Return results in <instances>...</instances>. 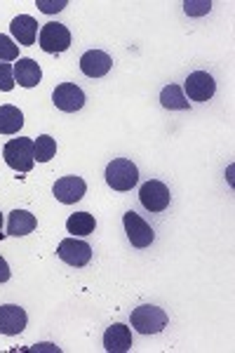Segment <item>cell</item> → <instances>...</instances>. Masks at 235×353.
<instances>
[{"mask_svg":"<svg viewBox=\"0 0 235 353\" xmlns=\"http://www.w3.org/2000/svg\"><path fill=\"white\" fill-rule=\"evenodd\" d=\"M52 101L59 111L64 113H76L85 106V92L78 88L76 83H61L57 85L54 94H52Z\"/></svg>","mask_w":235,"mask_h":353,"instance_id":"30bf717a","label":"cell"},{"mask_svg":"<svg viewBox=\"0 0 235 353\" xmlns=\"http://www.w3.org/2000/svg\"><path fill=\"white\" fill-rule=\"evenodd\" d=\"M139 201L148 212H163V210L170 208L172 196H170V189L163 184V181L151 179L139 189Z\"/></svg>","mask_w":235,"mask_h":353,"instance_id":"5b68a950","label":"cell"},{"mask_svg":"<svg viewBox=\"0 0 235 353\" xmlns=\"http://www.w3.org/2000/svg\"><path fill=\"white\" fill-rule=\"evenodd\" d=\"M57 254H59V259L66 261L68 266H76V269H80V266L90 264L92 248L85 241H78L76 236H71V238H64V241L59 243Z\"/></svg>","mask_w":235,"mask_h":353,"instance_id":"8992f818","label":"cell"},{"mask_svg":"<svg viewBox=\"0 0 235 353\" xmlns=\"http://www.w3.org/2000/svg\"><path fill=\"white\" fill-rule=\"evenodd\" d=\"M113 66V59L101 50H88L80 57V71L88 78H104Z\"/></svg>","mask_w":235,"mask_h":353,"instance_id":"7c38bea8","label":"cell"},{"mask_svg":"<svg viewBox=\"0 0 235 353\" xmlns=\"http://www.w3.org/2000/svg\"><path fill=\"white\" fill-rule=\"evenodd\" d=\"M183 10H186V14H191V17H200V14H207L210 12L212 3H210V0H200V3L186 0V3H183Z\"/></svg>","mask_w":235,"mask_h":353,"instance_id":"603a6c76","label":"cell"},{"mask_svg":"<svg viewBox=\"0 0 235 353\" xmlns=\"http://www.w3.org/2000/svg\"><path fill=\"white\" fill-rule=\"evenodd\" d=\"M5 238V233H3V214H0V241Z\"/></svg>","mask_w":235,"mask_h":353,"instance_id":"484cf974","label":"cell"},{"mask_svg":"<svg viewBox=\"0 0 235 353\" xmlns=\"http://www.w3.org/2000/svg\"><path fill=\"white\" fill-rule=\"evenodd\" d=\"M66 229L68 233H73V236H90V233H94L96 229V219H94V214H90V212H76L66 219Z\"/></svg>","mask_w":235,"mask_h":353,"instance_id":"d6986e66","label":"cell"},{"mask_svg":"<svg viewBox=\"0 0 235 353\" xmlns=\"http://www.w3.org/2000/svg\"><path fill=\"white\" fill-rule=\"evenodd\" d=\"M52 193H54V198L59 203L76 205L78 201H83V196L88 193V184H85L83 176H76V174L61 176V179H57Z\"/></svg>","mask_w":235,"mask_h":353,"instance_id":"9c48e42d","label":"cell"},{"mask_svg":"<svg viewBox=\"0 0 235 353\" xmlns=\"http://www.w3.org/2000/svg\"><path fill=\"white\" fill-rule=\"evenodd\" d=\"M14 83H19L21 88H36L43 78V71H40V64H36L28 57H19L14 61Z\"/></svg>","mask_w":235,"mask_h":353,"instance_id":"9a60e30c","label":"cell"},{"mask_svg":"<svg viewBox=\"0 0 235 353\" xmlns=\"http://www.w3.org/2000/svg\"><path fill=\"white\" fill-rule=\"evenodd\" d=\"M19 59V45H14L8 36L0 33V61H17Z\"/></svg>","mask_w":235,"mask_h":353,"instance_id":"44dd1931","label":"cell"},{"mask_svg":"<svg viewBox=\"0 0 235 353\" xmlns=\"http://www.w3.org/2000/svg\"><path fill=\"white\" fill-rule=\"evenodd\" d=\"M38 8L43 10V12L48 14H54V12H61V10L66 8V0H59V3H45V0H38Z\"/></svg>","mask_w":235,"mask_h":353,"instance_id":"cb8c5ba5","label":"cell"},{"mask_svg":"<svg viewBox=\"0 0 235 353\" xmlns=\"http://www.w3.org/2000/svg\"><path fill=\"white\" fill-rule=\"evenodd\" d=\"M160 104L170 111H188L191 109V104H188L186 94H183V90L179 88V85H167V88H163V92H160Z\"/></svg>","mask_w":235,"mask_h":353,"instance_id":"ac0fdd59","label":"cell"},{"mask_svg":"<svg viewBox=\"0 0 235 353\" xmlns=\"http://www.w3.org/2000/svg\"><path fill=\"white\" fill-rule=\"evenodd\" d=\"M139 181V170L130 158H116L106 165V184L113 191H132Z\"/></svg>","mask_w":235,"mask_h":353,"instance_id":"3957f363","label":"cell"},{"mask_svg":"<svg viewBox=\"0 0 235 353\" xmlns=\"http://www.w3.org/2000/svg\"><path fill=\"white\" fill-rule=\"evenodd\" d=\"M130 323L139 334H158L167 327V313L160 309V306L144 304L132 311Z\"/></svg>","mask_w":235,"mask_h":353,"instance_id":"7a4b0ae2","label":"cell"},{"mask_svg":"<svg viewBox=\"0 0 235 353\" xmlns=\"http://www.w3.org/2000/svg\"><path fill=\"white\" fill-rule=\"evenodd\" d=\"M3 158L17 172H31L33 165H36V146H33V139H28V137L10 139L3 149Z\"/></svg>","mask_w":235,"mask_h":353,"instance_id":"6da1fadb","label":"cell"},{"mask_svg":"<svg viewBox=\"0 0 235 353\" xmlns=\"http://www.w3.org/2000/svg\"><path fill=\"white\" fill-rule=\"evenodd\" d=\"M21 128H24V113L12 104L0 106V134H14Z\"/></svg>","mask_w":235,"mask_h":353,"instance_id":"e0dca14e","label":"cell"},{"mask_svg":"<svg viewBox=\"0 0 235 353\" xmlns=\"http://www.w3.org/2000/svg\"><path fill=\"white\" fill-rule=\"evenodd\" d=\"M33 146H36L38 163H50L57 156V141L50 134H40L38 139H33Z\"/></svg>","mask_w":235,"mask_h":353,"instance_id":"ffe728a7","label":"cell"},{"mask_svg":"<svg viewBox=\"0 0 235 353\" xmlns=\"http://www.w3.org/2000/svg\"><path fill=\"white\" fill-rule=\"evenodd\" d=\"M10 31H12L17 43L28 48V45H33V43H36V38H38V21L33 19L31 14H19V17H14V19H12Z\"/></svg>","mask_w":235,"mask_h":353,"instance_id":"5bb4252c","label":"cell"},{"mask_svg":"<svg viewBox=\"0 0 235 353\" xmlns=\"http://www.w3.org/2000/svg\"><path fill=\"white\" fill-rule=\"evenodd\" d=\"M123 226H125V233H127L130 243L134 245V248L144 250L156 241V233H153L151 224H146V221L136 212H132V210L123 217Z\"/></svg>","mask_w":235,"mask_h":353,"instance_id":"52a82bcc","label":"cell"},{"mask_svg":"<svg viewBox=\"0 0 235 353\" xmlns=\"http://www.w3.org/2000/svg\"><path fill=\"white\" fill-rule=\"evenodd\" d=\"M10 276H12V271H10L8 261L0 257V283H8V281H10Z\"/></svg>","mask_w":235,"mask_h":353,"instance_id":"d4e9b609","label":"cell"},{"mask_svg":"<svg viewBox=\"0 0 235 353\" xmlns=\"http://www.w3.org/2000/svg\"><path fill=\"white\" fill-rule=\"evenodd\" d=\"M26 323H28V318L21 306H17V304L0 306V334H8V337L21 334L26 327Z\"/></svg>","mask_w":235,"mask_h":353,"instance_id":"8fae6325","label":"cell"},{"mask_svg":"<svg viewBox=\"0 0 235 353\" xmlns=\"http://www.w3.org/2000/svg\"><path fill=\"white\" fill-rule=\"evenodd\" d=\"M38 226L36 217H33L31 212H26V210H14V212H10V219H8V236H28V233H33Z\"/></svg>","mask_w":235,"mask_h":353,"instance_id":"2e32d148","label":"cell"},{"mask_svg":"<svg viewBox=\"0 0 235 353\" xmlns=\"http://www.w3.org/2000/svg\"><path fill=\"white\" fill-rule=\"evenodd\" d=\"M134 341H132V330L123 323H113L104 332V349L108 353H127Z\"/></svg>","mask_w":235,"mask_h":353,"instance_id":"4fadbf2b","label":"cell"},{"mask_svg":"<svg viewBox=\"0 0 235 353\" xmlns=\"http://www.w3.org/2000/svg\"><path fill=\"white\" fill-rule=\"evenodd\" d=\"M183 90L191 101H210L216 92V83L207 71H193L183 83Z\"/></svg>","mask_w":235,"mask_h":353,"instance_id":"ba28073f","label":"cell"},{"mask_svg":"<svg viewBox=\"0 0 235 353\" xmlns=\"http://www.w3.org/2000/svg\"><path fill=\"white\" fill-rule=\"evenodd\" d=\"M14 85V68L0 61V92H12Z\"/></svg>","mask_w":235,"mask_h":353,"instance_id":"7402d4cb","label":"cell"},{"mask_svg":"<svg viewBox=\"0 0 235 353\" xmlns=\"http://www.w3.org/2000/svg\"><path fill=\"white\" fill-rule=\"evenodd\" d=\"M38 43L43 48V52L48 54H59V52H66L71 48V31L59 24V21H50L40 28L38 33Z\"/></svg>","mask_w":235,"mask_h":353,"instance_id":"277c9868","label":"cell"}]
</instances>
